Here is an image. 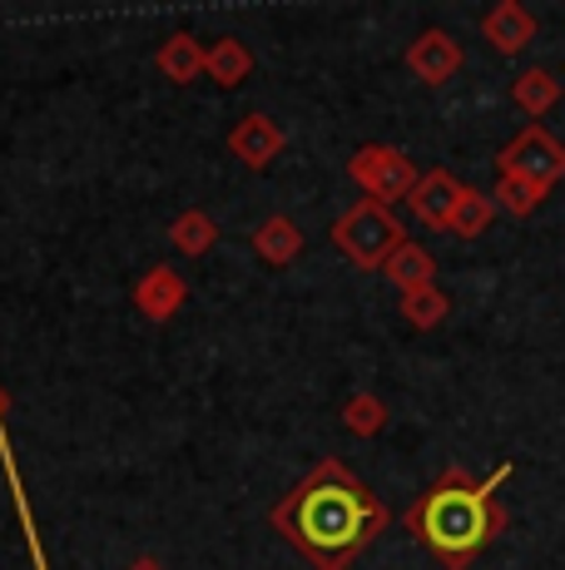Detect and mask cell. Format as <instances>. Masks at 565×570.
Wrapping results in <instances>:
<instances>
[{"label": "cell", "instance_id": "cell-15", "mask_svg": "<svg viewBox=\"0 0 565 570\" xmlns=\"http://www.w3.org/2000/svg\"><path fill=\"white\" fill-rule=\"evenodd\" d=\"M0 466H6V487H10V501H16V517H20V531H26V546H30V556H36V570H50V566H46V546H40V531H36V517H30L26 481H20L16 452H10L6 426H0Z\"/></svg>", "mask_w": 565, "mask_h": 570}, {"label": "cell", "instance_id": "cell-2", "mask_svg": "<svg viewBox=\"0 0 565 570\" xmlns=\"http://www.w3.org/2000/svg\"><path fill=\"white\" fill-rule=\"evenodd\" d=\"M506 476H511V462H502L486 481H472L462 466H447V476L402 517V525L437 556V566L466 570L506 531V507L496 501Z\"/></svg>", "mask_w": 565, "mask_h": 570}, {"label": "cell", "instance_id": "cell-3", "mask_svg": "<svg viewBox=\"0 0 565 570\" xmlns=\"http://www.w3.org/2000/svg\"><path fill=\"white\" fill-rule=\"evenodd\" d=\"M333 244H338V254L347 263H357V268H383V263L407 244V234H402V224L393 218L387 204L363 199L333 224Z\"/></svg>", "mask_w": 565, "mask_h": 570}, {"label": "cell", "instance_id": "cell-11", "mask_svg": "<svg viewBox=\"0 0 565 570\" xmlns=\"http://www.w3.org/2000/svg\"><path fill=\"white\" fill-rule=\"evenodd\" d=\"M303 244H308V238H303V228L293 224L288 214H268L264 224L254 228V254L264 258L268 268H288V263L303 254Z\"/></svg>", "mask_w": 565, "mask_h": 570}, {"label": "cell", "instance_id": "cell-16", "mask_svg": "<svg viewBox=\"0 0 565 570\" xmlns=\"http://www.w3.org/2000/svg\"><path fill=\"white\" fill-rule=\"evenodd\" d=\"M511 100H516L521 115H531V119H541V115H551L561 100V80L551 70H521L516 80H511Z\"/></svg>", "mask_w": 565, "mask_h": 570}, {"label": "cell", "instance_id": "cell-8", "mask_svg": "<svg viewBox=\"0 0 565 570\" xmlns=\"http://www.w3.org/2000/svg\"><path fill=\"white\" fill-rule=\"evenodd\" d=\"M129 303H135L139 317H149V323H169V317H179V308L189 303V283H184L179 268L159 263V268H149L145 278L135 283Z\"/></svg>", "mask_w": 565, "mask_h": 570}, {"label": "cell", "instance_id": "cell-20", "mask_svg": "<svg viewBox=\"0 0 565 570\" xmlns=\"http://www.w3.org/2000/svg\"><path fill=\"white\" fill-rule=\"evenodd\" d=\"M343 426L353 436H383L387 402L377 397V392H357V397H347V407H343Z\"/></svg>", "mask_w": 565, "mask_h": 570}, {"label": "cell", "instance_id": "cell-1", "mask_svg": "<svg viewBox=\"0 0 565 570\" xmlns=\"http://www.w3.org/2000/svg\"><path fill=\"white\" fill-rule=\"evenodd\" d=\"M274 531L298 546V556L313 570H347L377 535L387 531L393 511L353 476V466L338 456H323L298 487L274 507Z\"/></svg>", "mask_w": 565, "mask_h": 570}, {"label": "cell", "instance_id": "cell-12", "mask_svg": "<svg viewBox=\"0 0 565 570\" xmlns=\"http://www.w3.org/2000/svg\"><path fill=\"white\" fill-rule=\"evenodd\" d=\"M383 278L393 283L397 293H417V288H437V263H432V254L422 244H402L393 258L383 263Z\"/></svg>", "mask_w": 565, "mask_h": 570}, {"label": "cell", "instance_id": "cell-6", "mask_svg": "<svg viewBox=\"0 0 565 570\" xmlns=\"http://www.w3.org/2000/svg\"><path fill=\"white\" fill-rule=\"evenodd\" d=\"M282 145H288V135H282L278 119H268L264 109H254V115H244L234 129H228V155H234L244 169L264 174L268 164L282 155Z\"/></svg>", "mask_w": 565, "mask_h": 570}, {"label": "cell", "instance_id": "cell-9", "mask_svg": "<svg viewBox=\"0 0 565 570\" xmlns=\"http://www.w3.org/2000/svg\"><path fill=\"white\" fill-rule=\"evenodd\" d=\"M482 36L502 55H521L531 40H536V16H531L521 0H496V6L482 16Z\"/></svg>", "mask_w": 565, "mask_h": 570}, {"label": "cell", "instance_id": "cell-19", "mask_svg": "<svg viewBox=\"0 0 565 570\" xmlns=\"http://www.w3.org/2000/svg\"><path fill=\"white\" fill-rule=\"evenodd\" d=\"M492 199H496V214L531 218L541 204H546V189H536V184L516 179V174H502V179H496V189H492Z\"/></svg>", "mask_w": 565, "mask_h": 570}, {"label": "cell", "instance_id": "cell-4", "mask_svg": "<svg viewBox=\"0 0 565 570\" xmlns=\"http://www.w3.org/2000/svg\"><path fill=\"white\" fill-rule=\"evenodd\" d=\"M347 179L363 184V194L373 204L393 208L397 199H407V194L417 189L422 169L402 155V149H393V145H363L353 159H347Z\"/></svg>", "mask_w": 565, "mask_h": 570}, {"label": "cell", "instance_id": "cell-14", "mask_svg": "<svg viewBox=\"0 0 565 570\" xmlns=\"http://www.w3.org/2000/svg\"><path fill=\"white\" fill-rule=\"evenodd\" d=\"M204 75H209L214 85H224V90H234V85H244L248 75H254V50L234 36H219L204 50Z\"/></svg>", "mask_w": 565, "mask_h": 570}, {"label": "cell", "instance_id": "cell-21", "mask_svg": "<svg viewBox=\"0 0 565 570\" xmlns=\"http://www.w3.org/2000/svg\"><path fill=\"white\" fill-rule=\"evenodd\" d=\"M447 313H452V303H447V293H442V288L402 293V317H407L412 327H437Z\"/></svg>", "mask_w": 565, "mask_h": 570}, {"label": "cell", "instance_id": "cell-5", "mask_svg": "<svg viewBox=\"0 0 565 570\" xmlns=\"http://www.w3.org/2000/svg\"><path fill=\"white\" fill-rule=\"evenodd\" d=\"M496 169L516 174V179H526V184H536V189L551 194L565 179V145L546 125H526L502 155H496Z\"/></svg>", "mask_w": 565, "mask_h": 570}, {"label": "cell", "instance_id": "cell-13", "mask_svg": "<svg viewBox=\"0 0 565 570\" xmlns=\"http://www.w3.org/2000/svg\"><path fill=\"white\" fill-rule=\"evenodd\" d=\"M155 65L169 85H194L204 75V40H194L189 30H174L165 46H159Z\"/></svg>", "mask_w": 565, "mask_h": 570}, {"label": "cell", "instance_id": "cell-17", "mask_svg": "<svg viewBox=\"0 0 565 570\" xmlns=\"http://www.w3.org/2000/svg\"><path fill=\"white\" fill-rule=\"evenodd\" d=\"M169 244L179 248L184 258H204L214 244H219V224H214L204 208H184V214L169 224Z\"/></svg>", "mask_w": 565, "mask_h": 570}, {"label": "cell", "instance_id": "cell-18", "mask_svg": "<svg viewBox=\"0 0 565 570\" xmlns=\"http://www.w3.org/2000/svg\"><path fill=\"white\" fill-rule=\"evenodd\" d=\"M492 218H496V199H492V194L462 189V199H456L452 218H447V234H456V238H482L486 228H492Z\"/></svg>", "mask_w": 565, "mask_h": 570}, {"label": "cell", "instance_id": "cell-10", "mask_svg": "<svg viewBox=\"0 0 565 570\" xmlns=\"http://www.w3.org/2000/svg\"><path fill=\"white\" fill-rule=\"evenodd\" d=\"M462 189H466V184H456V174L427 169L417 179V189L407 194V204H412V214H417L427 228H447V218H452L456 199H462Z\"/></svg>", "mask_w": 565, "mask_h": 570}, {"label": "cell", "instance_id": "cell-23", "mask_svg": "<svg viewBox=\"0 0 565 570\" xmlns=\"http://www.w3.org/2000/svg\"><path fill=\"white\" fill-rule=\"evenodd\" d=\"M6 412H10V392L0 387V426H6Z\"/></svg>", "mask_w": 565, "mask_h": 570}, {"label": "cell", "instance_id": "cell-7", "mask_svg": "<svg viewBox=\"0 0 565 570\" xmlns=\"http://www.w3.org/2000/svg\"><path fill=\"white\" fill-rule=\"evenodd\" d=\"M462 65H466V55L452 30H422L407 46V70L417 75L422 85H447L462 75Z\"/></svg>", "mask_w": 565, "mask_h": 570}, {"label": "cell", "instance_id": "cell-22", "mask_svg": "<svg viewBox=\"0 0 565 570\" xmlns=\"http://www.w3.org/2000/svg\"><path fill=\"white\" fill-rule=\"evenodd\" d=\"M129 570H165V566H159V561H155V556H139V561H135V566H129Z\"/></svg>", "mask_w": 565, "mask_h": 570}]
</instances>
